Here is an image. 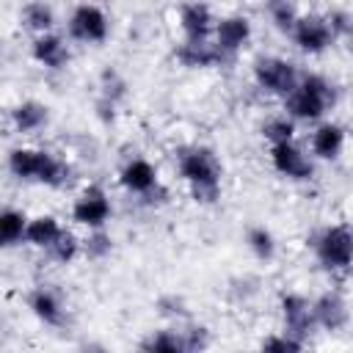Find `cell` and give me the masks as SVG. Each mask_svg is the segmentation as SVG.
<instances>
[{
	"label": "cell",
	"mask_w": 353,
	"mask_h": 353,
	"mask_svg": "<svg viewBox=\"0 0 353 353\" xmlns=\"http://www.w3.org/2000/svg\"><path fill=\"white\" fill-rule=\"evenodd\" d=\"M179 334H182V342H185L188 353H207V347H210V342H212L210 328L201 325V323H190V325H185Z\"/></svg>",
	"instance_id": "f546056e"
},
{
	"label": "cell",
	"mask_w": 353,
	"mask_h": 353,
	"mask_svg": "<svg viewBox=\"0 0 353 353\" xmlns=\"http://www.w3.org/2000/svg\"><path fill=\"white\" fill-rule=\"evenodd\" d=\"M251 33H254V28H251V19L245 14H226V17H218L212 41L223 52V58L232 61L251 41Z\"/></svg>",
	"instance_id": "30bf717a"
},
{
	"label": "cell",
	"mask_w": 353,
	"mask_h": 353,
	"mask_svg": "<svg viewBox=\"0 0 353 353\" xmlns=\"http://www.w3.org/2000/svg\"><path fill=\"white\" fill-rule=\"evenodd\" d=\"M8 121H11V127H14L19 135H33V132H39V130L47 127V121H50V108H47L44 102H39V99H22V102H17V105L11 108Z\"/></svg>",
	"instance_id": "d6986e66"
},
{
	"label": "cell",
	"mask_w": 353,
	"mask_h": 353,
	"mask_svg": "<svg viewBox=\"0 0 353 353\" xmlns=\"http://www.w3.org/2000/svg\"><path fill=\"white\" fill-rule=\"evenodd\" d=\"M336 102V88L328 77L317 72H301L298 85L292 94L284 99V110L292 121H317L334 108Z\"/></svg>",
	"instance_id": "3957f363"
},
{
	"label": "cell",
	"mask_w": 353,
	"mask_h": 353,
	"mask_svg": "<svg viewBox=\"0 0 353 353\" xmlns=\"http://www.w3.org/2000/svg\"><path fill=\"white\" fill-rule=\"evenodd\" d=\"M66 229H63V223L55 218V215H36V218H30V223H28V234H25V243L30 245V248H39V251H50L55 243H58V237L63 234Z\"/></svg>",
	"instance_id": "ffe728a7"
},
{
	"label": "cell",
	"mask_w": 353,
	"mask_h": 353,
	"mask_svg": "<svg viewBox=\"0 0 353 353\" xmlns=\"http://www.w3.org/2000/svg\"><path fill=\"white\" fill-rule=\"evenodd\" d=\"M119 185L130 196H138L141 201H149V204L163 201L157 196H165V190L160 188L157 168L146 157H130V160H124V165L119 168Z\"/></svg>",
	"instance_id": "8992f818"
},
{
	"label": "cell",
	"mask_w": 353,
	"mask_h": 353,
	"mask_svg": "<svg viewBox=\"0 0 353 353\" xmlns=\"http://www.w3.org/2000/svg\"><path fill=\"white\" fill-rule=\"evenodd\" d=\"M174 58H176L182 66H188V69H212V66L226 63L223 52L215 47L212 39H204V41L182 39V41L174 47Z\"/></svg>",
	"instance_id": "e0dca14e"
},
{
	"label": "cell",
	"mask_w": 353,
	"mask_h": 353,
	"mask_svg": "<svg viewBox=\"0 0 353 353\" xmlns=\"http://www.w3.org/2000/svg\"><path fill=\"white\" fill-rule=\"evenodd\" d=\"M110 251H113V237L105 229H94L85 234V240H83V256L85 259L99 262V259L110 256Z\"/></svg>",
	"instance_id": "f1b7e54d"
},
{
	"label": "cell",
	"mask_w": 353,
	"mask_h": 353,
	"mask_svg": "<svg viewBox=\"0 0 353 353\" xmlns=\"http://www.w3.org/2000/svg\"><path fill=\"white\" fill-rule=\"evenodd\" d=\"M312 254L325 273H345L353 268V226L328 223L312 237Z\"/></svg>",
	"instance_id": "277c9868"
},
{
	"label": "cell",
	"mask_w": 353,
	"mask_h": 353,
	"mask_svg": "<svg viewBox=\"0 0 353 353\" xmlns=\"http://www.w3.org/2000/svg\"><path fill=\"white\" fill-rule=\"evenodd\" d=\"M301 72L290 58L281 55H259L254 61V83L259 91L270 94V97H281L287 99L292 94V88L298 85Z\"/></svg>",
	"instance_id": "5b68a950"
},
{
	"label": "cell",
	"mask_w": 353,
	"mask_h": 353,
	"mask_svg": "<svg viewBox=\"0 0 353 353\" xmlns=\"http://www.w3.org/2000/svg\"><path fill=\"white\" fill-rule=\"evenodd\" d=\"M11 176H17L19 182H39L47 188H63L72 179V165L47 152V149H36V146H17L8 152L6 160Z\"/></svg>",
	"instance_id": "7a4b0ae2"
},
{
	"label": "cell",
	"mask_w": 353,
	"mask_h": 353,
	"mask_svg": "<svg viewBox=\"0 0 353 353\" xmlns=\"http://www.w3.org/2000/svg\"><path fill=\"white\" fill-rule=\"evenodd\" d=\"M245 245H248V251L259 259V262H270L273 256H276V237H273V232L268 229V226H248V232H245Z\"/></svg>",
	"instance_id": "cb8c5ba5"
},
{
	"label": "cell",
	"mask_w": 353,
	"mask_h": 353,
	"mask_svg": "<svg viewBox=\"0 0 353 353\" xmlns=\"http://www.w3.org/2000/svg\"><path fill=\"white\" fill-rule=\"evenodd\" d=\"M74 353H113V350H110V347H105L102 342H83Z\"/></svg>",
	"instance_id": "d6a6232c"
},
{
	"label": "cell",
	"mask_w": 353,
	"mask_h": 353,
	"mask_svg": "<svg viewBox=\"0 0 353 353\" xmlns=\"http://www.w3.org/2000/svg\"><path fill=\"white\" fill-rule=\"evenodd\" d=\"M279 314L284 323V331L295 339H306L314 328V314H312V301L303 298L301 292H281L279 298Z\"/></svg>",
	"instance_id": "7c38bea8"
},
{
	"label": "cell",
	"mask_w": 353,
	"mask_h": 353,
	"mask_svg": "<svg viewBox=\"0 0 353 353\" xmlns=\"http://www.w3.org/2000/svg\"><path fill=\"white\" fill-rule=\"evenodd\" d=\"M30 55H33V61H36L39 66H44V69H50V72H58V69H63V66L69 63L72 50H69L66 36L50 30V33L33 36V41H30Z\"/></svg>",
	"instance_id": "2e32d148"
},
{
	"label": "cell",
	"mask_w": 353,
	"mask_h": 353,
	"mask_svg": "<svg viewBox=\"0 0 353 353\" xmlns=\"http://www.w3.org/2000/svg\"><path fill=\"white\" fill-rule=\"evenodd\" d=\"M309 149L317 160H336L345 149V127L336 121H320L312 130Z\"/></svg>",
	"instance_id": "ac0fdd59"
},
{
	"label": "cell",
	"mask_w": 353,
	"mask_h": 353,
	"mask_svg": "<svg viewBox=\"0 0 353 353\" xmlns=\"http://www.w3.org/2000/svg\"><path fill=\"white\" fill-rule=\"evenodd\" d=\"M44 254H47V259H52V262H58V265H69L77 254H83V240H77V234L66 229V232L58 237V243H55L50 251H44Z\"/></svg>",
	"instance_id": "4316f807"
},
{
	"label": "cell",
	"mask_w": 353,
	"mask_h": 353,
	"mask_svg": "<svg viewBox=\"0 0 353 353\" xmlns=\"http://www.w3.org/2000/svg\"><path fill=\"white\" fill-rule=\"evenodd\" d=\"M19 22L33 36H41V33H50L55 28V11H52V6L33 0V3H25L19 8Z\"/></svg>",
	"instance_id": "44dd1931"
},
{
	"label": "cell",
	"mask_w": 353,
	"mask_h": 353,
	"mask_svg": "<svg viewBox=\"0 0 353 353\" xmlns=\"http://www.w3.org/2000/svg\"><path fill=\"white\" fill-rule=\"evenodd\" d=\"M141 353H188V347H185L179 331L157 328V331H152V334L143 339Z\"/></svg>",
	"instance_id": "603a6c76"
},
{
	"label": "cell",
	"mask_w": 353,
	"mask_h": 353,
	"mask_svg": "<svg viewBox=\"0 0 353 353\" xmlns=\"http://www.w3.org/2000/svg\"><path fill=\"white\" fill-rule=\"evenodd\" d=\"M265 14H268V19L273 22V28H279V30H284V33H290V30L295 28L298 17H301V11H298L292 3H287V0H273V3H268V6H265Z\"/></svg>",
	"instance_id": "484cf974"
},
{
	"label": "cell",
	"mask_w": 353,
	"mask_h": 353,
	"mask_svg": "<svg viewBox=\"0 0 353 353\" xmlns=\"http://www.w3.org/2000/svg\"><path fill=\"white\" fill-rule=\"evenodd\" d=\"M262 135L270 146L276 143H290L295 138V121L284 113V116H270L265 124H262Z\"/></svg>",
	"instance_id": "d4e9b609"
},
{
	"label": "cell",
	"mask_w": 353,
	"mask_h": 353,
	"mask_svg": "<svg viewBox=\"0 0 353 353\" xmlns=\"http://www.w3.org/2000/svg\"><path fill=\"white\" fill-rule=\"evenodd\" d=\"M174 165L179 179L188 185L193 201L215 204L221 196V163L204 143H185L174 149Z\"/></svg>",
	"instance_id": "6da1fadb"
},
{
	"label": "cell",
	"mask_w": 353,
	"mask_h": 353,
	"mask_svg": "<svg viewBox=\"0 0 353 353\" xmlns=\"http://www.w3.org/2000/svg\"><path fill=\"white\" fill-rule=\"evenodd\" d=\"M270 165H273L281 176H287V179H292V182H309V179L314 176V163H312V157H309L295 141L270 146Z\"/></svg>",
	"instance_id": "8fae6325"
},
{
	"label": "cell",
	"mask_w": 353,
	"mask_h": 353,
	"mask_svg": "<svg viewBox=\"0 0 353 353\" xmlns=\"http://www.w3.org/2000/svg\"><path fill=\"white\" fill-rule=\"evenodd\" d=\"M66 33L72 41H80V44H102L110 33V19L102 6L80 3L69 11Z\"/></svg>",
	"instance_id": "ba28073f"
},
{
	"label": "cell",
	"mask_w": 353,
	"mask_h": 353,
	"mask_svg": "<svg viewBox=\"0 0 353 353\" xmlns=\"http://www.w3.org/2000/svg\"><path fill=\"white\" fill-rule=\"evenodd\" d=\"M176 19H179L182 39H193V41L212 39L215 25H218V17L207 3H185V6H179Z\"/></svg>",
	"instance_id": "5bb4252c"
},
{
	"label": "cell",
	"mask_w": 353,
	"mask_h": 353,
	"mask_svg": "<svg viewBox=\"0 0 353 353\" xmlns=\"http://www.w3.org/2000/svg\"><path fill=\"white\" fill-rule=\"evenodd\" d=\"M312 314H314V325L323 328V331H342L347 323H350V309H347V301L336 292V290H328L323 295H317L312 301Z\"/></svg>",
	"instance_id": "9a60e30c"
},
{
	"label": "cell",
	"mask_w": 353,
	"mask_h": 353,
	"mask_svg": "<svg viewBox=\"0 0 353 353\" xmlns=\"http://www.w3.org/2000/svg\"><path fill=\"white\" fill-rule=\"evenodd\" d=\"M325 17H328L331 30H334L336 39L353 41V14H350V11H345V8H331Z\"/></svg>",
	"instance_id": "1f68e13d"
},
{
	"label": "cell",
	"mask_w": 353,
	"mask_h": 353,
	"mask_svg": "<svg viewBox=\"0 0 353 353\" xmlns=\"http://www.w3.org/2000/svg\"><path fill=\"white\" fill-rule=\"evenodd\" d=\"M259 353H303V342L290 336L287 331H281V334L265 336L259 345Z\"/></svg>",
	"instance_id": "4dcf8cb0"
},
{
	"label": "cell",
	"mask_w": 353,
	"mask_h": 353,
	"mask_svg": "<svg viewBox=\"0 0 353 353\" xmlns=\"http://www.w3.org/2000/svg\"><path fill=\"white\" fill-rule=\"evenodd\" d=\"M127 97V83L124 77L116 72V69H105L99 74V99L110 102V105H119L121 99Z\"/></svg>",
	"instance_id": "83f0119b"
},
{
	"label": "cell",
	"mask_w": 353,
	"mask_h": 353,
	"mask_svg": "<svg viewBox=\"0 0 353 353\" xmlns=\"http://www.w3.org/2000/svg\"><path fill=\"white\" fill-rule=\"evenodd\" d=\"M72 221L77 226H85L88 232L94 229H105L110 215H113V201L108 196V190L102 185H85L77 199L72 201V210H69Z\"/></svg>",
	"instance_id": "52a82bcc"
},
{
	"label": "cell",
	"mask_w": 353,
	"mask_h": 353,
	"mask_svg": "<svg viewBox=\"0 0 353 353\" xmlns=\"http://www.w3.org/2000/svg\"><path fill=\"white\" fill-rule=\"evenodd\" d=\"M290 39H292V44H295L301 52H306V55H320V52H325V50L336 41L328 17L320 14V11L301 14L298 22H295V28L290 30Z\"/></svg>",
	"instance_id": "9c48e42d"
},
{
	"label": "cell",
	"mask_w": 353,
	"mask_h": 353,
	"mask_svg": "<svg viewBox=\"0 0 353 353\" xmlns=\"http://www.w3.org/2000/svg\"><path fill=\"white\" fill-rule=\"evenodd\" d=\"M28 309L33 312V317L50 328H61L66 323V303L61 298V292H55L47 284H39L28 292Z\"/></svg>",
	"instance_id": "4fadbf2b"
},
{
	"label": "cell",
	"mask_w": 353,
	"mask_h": 353,
	"mask_svg": "<svg viewBox=\"0 0 353 353\" xmlns=\"http://www.w3.org/2000/svg\"><path fill=\"white\" fill-rule=\"evenodd\" d=\"M28 223L30 218L17 210V207H3L0 212V240L6 248H14L19 243H25V234H28Z\"/></svg>",
	"instance_id": "7402d4cb"
}]
</instances>
